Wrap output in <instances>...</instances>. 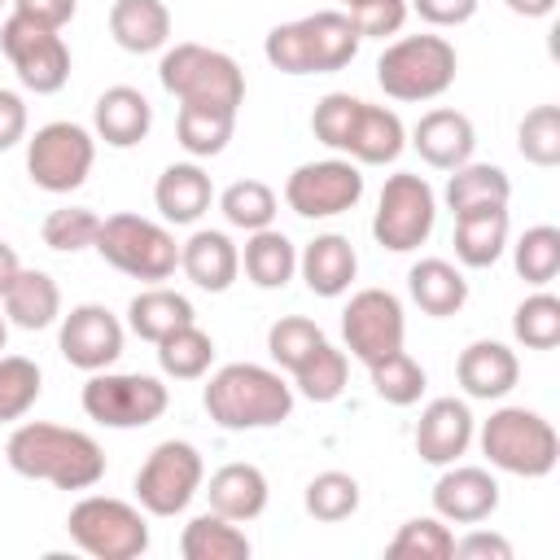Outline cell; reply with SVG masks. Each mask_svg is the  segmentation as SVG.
Segmentation results:
<instances>
[{"label": "cell", "instance_id": "cell-2", "mask_svg": "<svg viewBox=\"0 0 560 560\" xmlns=\"http://www.w3.org/2000/svg\"><path fill=\"white\" fill-rule=\"evenodd\" d=\"M206 416L223 433H249V429H276L293 411V385L262 363H228L219 368L201 389Z\"/></svg>", "mask_w": 560, "mask_h": 560}, {"label": "cell", "instance_id": "cell-21", "mask_svg": "<svg viewBox=\"0 0 560 560\" xmlns=\"http://www.w3.org/2000/svg\"><path fill=\"white\" fill-rule=\"evenodd\" d=\"M153 131V105L140 88L114 83L96 96L92 105V136L105 140L109 149H136Z\"/></svg>", "mask_w": 560, "mask_h": 560}, {"label": "cell", "instance_id": "cell-57", "mask_svg": "<svg viewBox=\"0 0 560 560\" xmlns=\"http://www.w3.org/2000/svg\"><path fill=\"white\" fill-rule=\"evenodd\" d=\"M4 4H13V0H0V9H4Z\"/></svg>", "mask_w": 560, "mask_h": 560}, {"label": "cell", "instance_id": "cell-11", "mask_svg": "<svg viewBox=\"0 0 560 560\" xmlns=\"http://www.w3.org/2000/svg\"><path fill=\"white\" fill-rule=\"evenodd\" d=\"M201 481H206L201 451L192 442L166 438L144 455L140 472H136V503L149 516H179L201 494Z\"/></svg>", "mask_w": 560, "mask_h": 560}, {"label": "cell", "instance_id": "cell-30", "mask_svg": "<svg viewBox=\"0 0 560 560\" xmlns=\"http://www.w3.org/2000/svg\"><path fill=\"white\" fill-rule=\"evenodd\" d=\"M407 293H411V302H416L424 315L446 319V315L464 311V302H468V280H464V271H459L455 262H446V258H420V262H411V271H407Z\"/></svg>", "mask_w": 560, "mask_h": 560}, {"label": "cell", "instance_id": "cell-3", "mask_svg": "<svg viewBox=\"0 0 560 560\" xmlns=\"http://www.w3.org/2000/svg\"><path fill=\"white\" fill-rule=\"evenodd\" d=\"M359 31L346 9H319L298 22H280L262 39V57L280 74H332L359 57Z\"/></svg>", "mask_w": 560, "mask_h": 560}, {"label": "cell", "instance_id": "cell-23", "mask_svg": "<svg viewBox=\"0 0 560 560\" xmlns=\"http://www.w3.org/2000/svg\"><path fill=\"white\" fill-rule=\"evenodd\" d=\"M298 271L315 298H341L359 276V254L341 232H319L315 241L302 245Z\"/></svg>", "mask_w": 560, "mask_h": 560}, {"label": "cell", "instance_id": "cell-56", "mask_svg": "<svg viewBox=\"0 0 560 560\" xmlns=\"http://www.w3.org/2000/svg\"><path fill=\"white\" fill-rule=\"evenodd\" d=\"M4 346H9V319L0 315V354H4Z\"/></svg>", "mask_w": 560, "mask_h": 560}, {"label": "cell", "instance_id": "cell-38", "mask_svg": "<svg viewBox=\"0 0 560 560\" xmlns=\"http://www.w3.org/2000/svg\"><path fill=\"white\" fill-rule=\"evenodd\" d=\"M368 376H372L376 398H381V402H389V407H416V402H420V394H424V385H429L424 368H420L407 350H394V354H385V359L368 363Z\"/></svg>", "mask_w": 560, "mask_h": 560}, {"label": "cell", "instance_id": "cell-5", "mask_svg": "<svg viewBox=\"0 0 560 560\" xmlns=\"http://www.w3.org/2000/svg\"><path fill=\"white\" fill-rule=\"evenodd\" d=\"M459 57L446 35H402L376 57V83L389 101H438L455 83Z\"/></svg>", "mask_w": 560, "mask_h": 560}, {"label": "cell", "instance_id": "cell-43", "mask_svg": "<svg viewBox=\"0 0 560 560\" xmlns=\"http://www.w3.org/2000/svg\"><path fill=\"white\" fill-rule=\"evenodd\" d=\"M512 337L525 350H556L560 346V298L538 289L512 311Z\"/></svg>", "mask_w": 560, "mask_h": 560}, {"label": "cell", "instance_id": "cell-4", "mask_svg": "<svg viewBox=\"0 0 560 560\" xmlns=\"http://www.w3.org/2000/svg\"><path fill=\"white\" fill-rule=\"evenodd\" d=\"M158 79H162V88L179 105H201V109H228V114H236L241 101H245V74H241V66L228 52L206 48V44L162 48Z\"/></svg>", "mask_w": 560, "mask_h": 560}, {"label": "cell", "instance_id": "cell-1", "mask_svg": "<svg viewBox=\"0 0 560 560\" xmlns=\"http://www.w3.org/2000/svg\"><path fill=\"white\" fill-rule=\"evenodd\" d=\"M4 459L18 477L48 481L57 490H92L105 477V451L92 433L48 424V420H26L9 433Z\"/></svg>", "mask_w": 560, "mask_h": 560}, {"label": "cell", "instance_id": "cell-13", "mask_svg": "<svg viewBox=\"0 0 560 560\" xmlns=\"http://www.w3.org/2000/svg\"><path fill=\"white\" fill-rule=\"evenodd\" d=\"M0 52L9 57L18 83L35 96H52L70 83V48H66L61 31H48V26H35V22L9 13L0 26Z\"/></svg>", "mask_w": 560, "mask_h": 560}, {"label": "cell", "instance_id": "cell-28", "mask_svg": "<svg viewBox=\"0 0 560 560\" xmlns=\"http://www.w3.org/2000/svg\"><path fill=\"white\" fill-rule=\"evenodd\" d=\"M109 35L122 52H162L171 44V9L166 0H114L109 4Z\"/></svg>", "mask_w": 560, "mask_h": 560}, {"label": "cell", "instance_id": "cell-20", "mask_svg": "<svg viewBox=\"0 0 560 560\" xmlns=\"http://www.w3.org/2000/svg\"><path fill=\"white\" fill-rule=\"evenodd\" d=\"M411 149L433 166V171H455L472 158L477 149V127L468 114L438 105L429 114H420V122L411 127Z\"/></svg>", "mask_w": 560, "mask_h": 560}, {"label": "cell", "instance_id": "cell-44", "mask_svg": "<svg viewBox=\"0 0 560 560\" xmlns=\"http://www.w3.org/2000/svg\"><path fill=\"white\" fill-rule=\"evenodd\" d=\"M44 389V372L26 354H0V424L22 420Z\"/></svg>", "mask_w": 560, "mask_h": 560}, {"label": "cell", "instance_id": "cell-6", "mask_svg": "<svg viewBox=\"0 0 560 560\" xmlns=\"http://www.w3.org/2000/svg\"><path fill=\"white\" fill-rule=\"evenodd\" d=\"M481 455L490 459V468L512 472V477H547L560 459V438L556 424L542 411L529 407H499L490 411V420L477 433Z\"/></svg>", "mask_w": 560, "mask_h": 560}, {"label": "cell", "instance_id": "cell-29", "mask_svg": "<svg viewBox=\"0 0 560 560\" xmlns=\"http://www.w3.org/2000/svg\"><path fill=\"white\" fill-rule=\"evenodd\" d=\"M508 206H481V210H464L455 214V258L464 267H494L508 249Z\"/></svg>", "mask_w": 560, "mask_h": 560}, {"label": "cell", "instance_id": "cell-7", "mask_svg": "<svg viewBox=\"0 0 560 560\" xmlns=\"http://www.w3.org/2000/svg\"><path fill=\"white\" fill-rule=\"evenodd\" d=\"M114 271L131 276V280H144V284H162L175 276L179 267V245L171 236L166 223H153L144 214H109L101 219V232H96V245H92Z\"/></svg>", "mask_w": 560, "mask_h": 560}, {"label": "cell", "instance_id": "cell-51", "mask_svg": "<svg viewBox=\"0 0 560 560\" xmlns=\"http://www.w3.org/2000/svg\"><path fill=\"white\" fill-rule=\"evenodd\" d=\"M451 556H464V560H512V542L503 534H494V529L472 525L464 538H455Z\"/></svg>", "mask_w": 560, "mask_h": 560}, {"label": "cell", "instance_id": "cell-48", "mask_svg": "<svg viewBox=\"0 0 560 560\" xmlns=\"http://www.w3.org/2000/svg\"><path fill=\"white\" fill-rule=\"evenodd\" d=\"M359 96H350V92H328L315 109H311V131H315V140L319 144H328L332 153H346V140H350V127H354V118H359Z\"/></svg>", "mask_w": 560, "mask_h": 560}, {"label": "cell", "instance_id": "cell-25", "mask_svg": "<svg viewBox=\"0 0 560 560\" xmlns=\"http://www.w3.org/2000/svg\"><path fill=\"white\" fill-rule=\"evenodd\" d=\"M201 486H206L210 512H219V516H228V521H236V525L262 516L267 494H271L267 472H262L258 464H241V459H236V464H223V468L210 472V481H201Z\"/></svg>", "mask_w": 560, "mask_h": 560}, {"label": "cell", "instance_id": "cell-50", "mask_svg": "<svg viewBox=\"0 0 560 560\" xmlns=\"http://www.w3.org/2000/svg\"><path fill=\"white\" fill-rule=\"evenodd\" d=\"M481 0H407V9L429 26H464L472 22Z\"/></svg>", "mask_w": 560, "mask_h": 560}, {"label": "cell", "instance_id": "cell-32", "mask_svg": "<svg viewBox=\"0 0 560 560\" xmlns=\"http://www.w3.org/2000/svg\"><path fill=\"white\" fill-rule=\"evenodd\" d=\"M512 197V179L503 166L494 162H464L446 175V188H442V201L451 214H464V210H481V206H508Z\"/></svg>", "mask_w": 560, "mask_h": 560}, {"label": "cell", "instance_id": "cell-47", "mask_svg": "<svg viewBox=\"0 0 560 560\" xmlns=\"http://www.w3.org/2000/svg\"><path fill=\"white\" fill-rule=\"evenodd\" d=\"M96 232H101V214L88 210V206H57L48 210L39 236L48 249L57 254H79V249H92L96 245Z\"/></svg>", "mask_w": 560, "mask_h": 560}, {"label": "cell", "instance_id": "cell-31", "mask_svg": "<svg viewBox=\"0 0 560 560\" xmlns=\"http://www.w3.org/2000/svg\"><path fill=\"white\" fill-rule=\"evenodd\" d=\"M184 324H197V311L184 293L166 289V284H149L140 289L131 302H127V328L140 337V341H162L166 332L184 328Z\"/></svg>", "mask_w": 560, "mask_h": 560}, {"label": "cell", "instance_id": "cell-18", "mask_svg": "<svg viewBox=\"0 0 560 560\" xmlns=\"http://www.w3.org/2000/svg\"><path fill=\"white\" fill-rule=\"evenodd\" d=\"M472 433L477 420L464 398H433L416 420V455L433 468H446L472 446Z\"/></svg>", "mask_w": 560, "mask_h": 560}, {"label": "cell", "instance_id": "cell-36", "mask_svg": "<svg viewBox=\"0 0 560 560\" xmlns=\"http://www.w3.org/2000/svg\"><path fill=\"white\" fill-rule=\"evenodd\" d=\"M232 131H236V114H228V109H201V105H179L175 136H179V149L188 158H219L228 149Z\"/></svg>", "mask_w": 560, "mask_h": 560}, {"label": "cell", "instance_id": "cell-52", "mask_svg": "<svg viewBox=\"0 0 560 560\" xmlns=\"http://www.w3.org/2000/svg\"><path fill=\"white\" fill-rule=\"evenodd\" d=\"M13 13L26 18V22H35V26L61 31L79 13V0H13Z\"/></svg>", "mask_w": 560, "mask_h": 560}, {"label": "cell", "instance_id": "cell-46", "mask_svg": "<svg viewBox=\"0 0 560 560\" xmlns=\"http://www.w3.org/2000/svg\"><path fill=\"white\" fill-rule=\"evenodd\" d=\"M516 149L529 166L551 171L560 162V105H534L516 127Z\"/></svg>", "mask_w": 560, "mask_h": 560}, {"label": "cell", "instance_id": "cell-16", "mask_svg": "<svg viewBox=\"0 0 560 560\" xmlns=\"http://www.w3.org/2000/svg\"><path fill=\"white\" fill-rule=\"evenodd\" d=\"M122 319L101 306V302H79L70 306V315H61V332H57V350L70 368L79 372H105L118 363L122 354Z\"/></svg>", "mask_w": 560, "mask_h": 560}, {"label": "cell", "instance_id": "cell-34", "mask_svg": "<svg viewBox=\"0 0 560 560\" xmlns=\"http://www.w3.org/2000/svg\"><path fill=\"white\" fill-rule=\"evenodd\" d=\"M249 538L236 521L219 516V512H201L184 525L179 534V556L184 560H249Z\"/></svg>", "mask_w": 560, "mask_h": 560}, {"label": "cell", "instance_id": "cell-55", "mask_svg": "<svg viewBox=\"0 0 560 560\" xmlns=\"http://www.w3.org/2000/svg\"><path fill=\"white\" fill-rule=\"evenodd\" d=\"M18 267H22V262H18V249H13L9 241H0V298H4L9 280L18 276Z\"/></svg>", "mask_w": 560, "mask_h": 560}, {"label": "cell", "instance_id": "cell-42", "mask_svg": "<svg viewBox=\"0 0 560 560\" xmlns=\"http://www.w3.org/2000/svg\"><path fill=\"white\" fill-rule=\"evenodd\" d=\"M324 341H328L324 328H319L315 319H306V315H280V319L267 328V354H271V363L284 368V372H298Z\"/></svg>", "mask_w": 560, "mask_h": 560}, {"label": "cell", "instance_id": "cell-33", "mask_svg": "<svg viewBox=\"0 0 560 560\" xmlns=\"http://www.w3.org/2000/svg\"><path fill=\"white\" fill-rule=\"evenodd\" d=\"M241 267H245L249 284H258V289H284L293 280V271H298V245L280 228L245 232Z\"/></svg>", "mask_w": 560, "mask_h": 560}, {"label": "cell", "instance_id": "cell-15", "mask_svg": "<svg viewBox=\"0 0 560 560\" xmlns=\"http://www.w3.org/2000/svg\"><path fill=\"white\" fill-rule=\"evenodd\" d=\"M341 337L346 350L368 368L394 350H402L407 337V319H402V302L389 289H359L350 293L346 311H341Z\"/></svg>", "mask_w": 560, "mask_h": 560}, {"label": "cell", "instance_id": "cell-37", "mask_svg": "<svg viewBox=\"0 0 560 560\" xmlns=\"http://www.w3.org/2000/svg\"><path fill=\"white\" fill-rule=\"evenodd\" d=\"M512 267L525 284L547 289L560 276V228L556 223H534L521 232V241L512 245Z\"/></svg>", "mask_w": 560, "mask_h": 560}, {"label": "cell", "instance_id": "cell-35", "mask_svg": "<svg viewBox=\"0 0 560 560\" xmlns=\"http://www.w3.org/2000/svg\"><path fill=\"white\" fill-rule=\"evenodd\" d=\"M214 363V341L197 324H184L158 341V368L171 381H201Z\"/></svg>", "mask_w": 560, "mask_h": 560}, {"label": "cell", "instance_id": "cell-19", "mask_svg": "<svg viewBox=\"0 0 560 560\" xmlns=\"http://www.w3.org/2000/svg\"><path fill=\"white\" fill-rule=\"evenodd\" d=\"M455 381L464 385L468 398H481V402H494V398H508L521 381V359L512 346L503 341H468L455 359Z\"/></svg>", "mask_w": 560, "mask_h": 560}, {"label": "cell", "instance_id": "cell-53", "mask_svg": "<svg viewBox=\"0 0 560 560\" xmlns=\"http://www.w3.org/2000/svg\"><path fill=\"white\" fill-rule=\"evenodd\" d=\"M26 101L13 88H0V153H9L13 144L26 140Z\"/></svg>", "mask_w": 560, "mask_h": 560}, {"label": "cell", "instance_id": "cell-27", "mask_svg": "<svg viewBox=\"0 0 560 560\" xmlns=\"http://www.w3.org/2000/svg\"><path fill=\"white\" fill-rule=\"evenodd\" d=\"M0 306H4V319L9 324L26 328V332H39V328H48V324L61 319V289H57V280L48 271L18 267V276L9 280Z\"/></svg>", "mask_w": 560, "mask_h": 560}, {"label": "cell", "instance_id": "cell-14", "mask_svg": "<svg viewBox=\"0 0 560 560\" xmlns=\"http://www.w3.org/2000/svg\"><path fill=\"white\" fill-rule=\"evenodd\" d=\"M359 197H363V171L350 158L302 162L284 179V206L298 219H332V214H346V210L359 206Z\"/></svg>", "mask_w": 560, "mask_h": 560}, {"label": "cell", "instance_id": "cell-10", "mask_svg": "<svg viewBox=\"0 0 560 560\" xmlns=\"http://www.w3.org/2000/svg\"><path fill=\"white\" fill-rule=\"evenodd\" d=\"M171 407V389L149 372H88L83 411L105 429H144Z\"/></svg>", "mask_w": 560, "mask_h": 560}, {"label": "cell", "instance_id": "cell-17", "mask_svg": "<svg viewBox=\"0 0 560 560\" xmlns=\"http://www.w3.org/2000/svg\"><path fill=\"white\" fill-rule=\"evenodd\" d=\"M433 512L446 525H481L499 512V481L477 464H446L433 481Z\"/></svg>", "mask_w": 560, "mask_h": 560}, {"label": "cell", "instance_id": "cell-58", "mask_svg": "<svg viewBox=\"0 0 560 560\" xmlns=\"http://www.w3.org/2000/svg\"><path fill=\"white\" fill-rule=\"evenodd\" d=\"M341 4H346V9H350V4H354V0H341Z\"/></svg>", "mask_w": 560, "mask_h": 560}, {"label": "cell", "instance_id": "cell-24", "mask_svg": "<svg viewBox=\"0 0 560 560\" xmlns=\"http://www.w3.org/2000/svg\"><path fill=\"white\" fill-rule=\"evenodd\" d=\"M210 201H214V184L197 162H171L153 184V206L162 223H175V228L197 223L210 210Z\"/></svg>", "mask_w": 560, "mask_h": 560}, {"label": "cell", "instance_id": "cell-22", "mask_svg": "<svg viewBox=\"0 0 560 560\" xmlns=\"http://www.w3.org/2000/svg\"><path fill=\"white\" fill-rule=\"evenodd\" d=\"M179 271L206 289V293H228L241 276V249L232 245L228 232L219 228H197L184 245H179Z\"/></svg>", "mask_w": 560, "mask_h": 560}, {"label": "cell", "instance_id": "cell-26", "mask_svg": "<svg viewBox=\"0 0 560 560\" xmlns=\"http://www.w3.org/2000/svg\"><path fill=\"white\" fill-rule=\"evenodd\" d=\"M402 149H407L402 118L394 109H385V105L363 101L359 118L350 127V140H346V158L359 162V166H389V162H398Z\"/></svg>", "mask_w": 560, "mask_h": 560}, {"label": "cell", "instance_id": "cell-9", "mask_svg": "<svg viewBox=\"0 0 560 560\" xmlns=\"http://www.w3.org/2000/svg\"><path fill=\"white\" fill-rule=\"evenodd\" d=\"M438 223V192L429 188L424 175L398 171L381 184L376 214H372V236L389 254H411L433 236Z\"/></svg>", "mask_w": 560, "mask_h": 560}, {"label": "cell", "instance_id": "cell-49", "mask_svg": "<svg viewBox=\"0 0 560 560\" xmlns=\"http://www.w3.org/2000/svg\"><path fill=\"white\" fill-rule=\"evenodd\" d=\"M350 22L359 31V39H385V35H398L402 22H407V0H354L350 9Z\"/></svg>", "mask_w": 560, "mask_h": 560}, {"label": "cell", "instance_id": "cell-40", "mask_svg": "<svg viewBox=\"0 0 560 560\" xmlns=\"http://www.w3.org/2000/svg\"><path fill=\"white\" fill-rule=\"evenodd\" d=\"M359 481L350 477V472H341V468H328V472H315L311 481H306V494H302V503H306V512L315 516V521H324V525H337V521H350L354 512H359Z\"/></svg>", "mask_w": 560, "mask_h": 560}, {"label": "cell", "instance_id": "cell-8", "mask_svg": "<svg viewBox=\"0 0 560 560\" xmlns=\"http://www.w3.org/2000/svg\"><path fill=\"white\" fill-rule=\"evenodd\" d=\"M66 534L92 560H136L149 551L144 508L114 494H83L66 516Z\"/></svg>", "mask_w": 560, "mask_h": 560}, {"label": "cell", "instance_id": "cell-41", "mask_svg": "<svg viewBox=\"0 0 560 560\" xmlns=\"http://www.w3.org/2000/svg\"><path fill=\"white\" fill-rule=\"evenodd\" d=\"M219 210H223V219H228L232 228L258 232V228H271L280 201H276L271 184H262V179H236V184H228V188L219 192Z\"/></svg>", "mask_w": 560, "mask_h": 560}, {"label": "cell", "instance_id": "cell-39", "mask_svg": "<svg viewBox=\"0 0 560 560\" xmlns=\"http://www.w3.org/2000/svg\"><path fill=\"white\" fill-rule=\"evenodd\" d=\"M346 381H350V359H346V350H337L332 341H324V346L293 372V389H298L302 398H311V402H337L341 389H346Z\"/></svg>", "mask_w": 560, "mask_h": 560}, {"label": "cell", "instance_id": "cell-54", "mask_svg": "<svg viewBox=\"0 0 560 560\" xmlns=\"http://www.w3.org/2000/svg\"><path fill=\"white\" fill-rule=\"evenodd\" d=\"M503 4H508L516 18H551L560 0H503Z\"/></svg>", "mask_w": 560, "mask_h": 560}, {"label": "cell", "instance_id": "cell-12", "mask_svg": "<svg viewBox=\"0 0 560 560\" xmlns=\"http://www.w3.org/2000/svg\"><path fill=\"white\" fill-rule=\"evenodd\" d=\"M92 162H96V136L83 122L57 118L35 127V136L26 140V175L44 192L83 188V179L92 175Z\"/></svg>", "mask_w": 560, "mask_h": 560}, {"label": "cell", "instance_id": "cell-45", "mask_svg": "<svg viewBox=\"0 0 560 560\" xmlns=\"http://www.w3.org/2000/svg\"><path fill=\"white\" fill-rule=\"evenodd\" d=\"M389 556H407V560H451L455 551V534L451 525L433 512V516H411L398 525V534L385 547Z\"/></svg>", "mask_w": 560, "mask_h": 560}]
</instances>
